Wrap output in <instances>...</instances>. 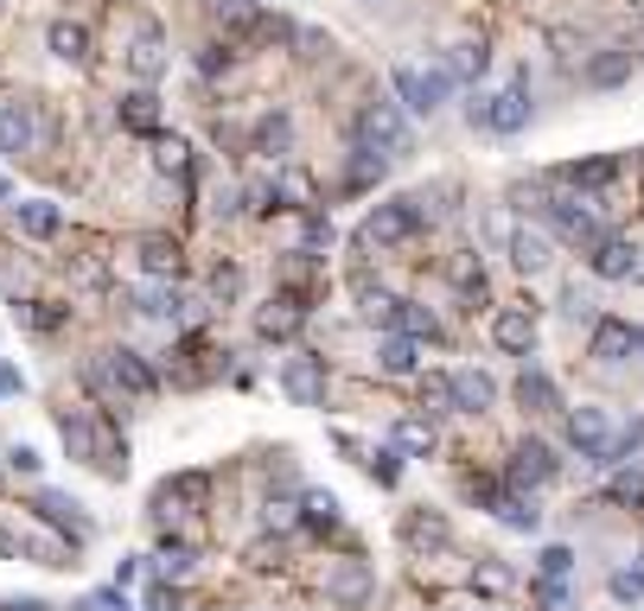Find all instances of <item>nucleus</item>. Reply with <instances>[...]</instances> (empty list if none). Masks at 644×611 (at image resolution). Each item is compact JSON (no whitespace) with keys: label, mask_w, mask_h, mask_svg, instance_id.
<instances>
[{"label":"nucleus","mask_w":644,"mask_h":611,"mask_svg":"<svg viewBox=\"0 0 644 611\" xmlns=\"http://www.w3.org/2000/svg\"><path fill=\"white\" fill-rule=\"evenodd\" d=\"M383 173H389V160H383V153H371V146H358V153L344 160V185H351V191H371Z\"/></svg>","instance_id":"cd10ccee"},{"label":"nucleus","mask_w":644,"mask_h":611,"mask_svg":"<svg viewBox=\"0 0 644 611\" xmlns=\"http://www.w3.org/2000/svg\"><path fill=\"white\" fill-rule=\"evenodd\" d=\"M65 446H71V459L96 466V427H90V414H65Z\"/></svg>","instance_id":"473e14b6"},{"label":"nucleus","mask_w":644,"mask_h":611,"mask_svg":"<svg viewBox=\"0 0 644 611\" xmlns=\"http://www.w3.org/2000/svg\"><path fill=\"white\" fill-rule=\"evenodd\" d=\"M121 128H134V134H153V128H160V103H153V90H134V96L121 103Z\"/></svg>","instance_id":"c756f323"},{"label":"nucleus","mask_w":644,"mask_h":611,"mask_svg":"<svg viewBox=\"0 0 644 611\" xmlns=\"http://www.w3.org/2000/svg\"><path fill=\"white\" fill-rule=\"evenodd\" d=\"M0 611H51V606H38V599H7Z\"/></svg>","instance_id":"8fccbe9b"},{"label":"nucleus","mask_w":644,"mask_h":611,"mask_svg":"<svg viewBox=\"0 0 644 611\" xmlns=\"http://www.w3.org/2000/svg\"><path fill=\"white\" fill-rule=\"evenodd\" d=\"M625 77H632V51H619V45L587 58V83H594V90H619Z\"/></svg>","instance_id":"4be33fe9"},{"label":"nucleus","mask_w":644,"mask_h":611,"mask_svg":"<svg viewBox=\"0 0 644 611\" xmlns=\"http://www.w3.org/2000/svg\"><path fill=\"white\" fill-rule=\"evenodd\" d=\"M256 141H262L268 153H281V146H288V121H281V115H268L262 128H256Z\"/></svg>","instance_id":"a19ab883"},{"label":"nucleus","mask_w":644,"mask_h":611,"mask_svg":"<svg viewBox=\"0 0 644 611\" xmlns=\"http://www.w3.org/2000/svg\"><path fill=\"white\" fill-rule=\"evenodd\" d=\"M517 408H524V414H549V408H562V396H555V383H549L542 369H524V376H517Z\"/></svg>","instance_id":"5701e85b"},{"label":"nucleus","mask_w":644,"mask_h":611,"mask_svg":"<svg viewBox=\"0 0 644 611\" xmlns=\"http://www.w3.org/2000/svg\"><path fill=\"white\" fill-rule=\"evenodd\" d=\"M294 522H301V516H294V509H288V504H268V529H274V536H288Z\"/></svg>","instance_id":"c03bdc74"},{"label":"nucleus","mask_w":644,"mask_h":611,"mask_svg":"<svg viewBox=\"0 0 644 611\" xmlns=\"http://www.w3.org/2000/svg\"><path fill=\"white\" fill-rule=\"evenodd\" d=\"M402 541H415V548H441V541H447V522H441L434 509H415V516L402 522Z\"/></svg>","instance_id":"72a5a7b5"},{"label":"nucleus","mask_w":644,"mask_h":611,"mask_svg":"<svg viewBox=\"0 0 644 611\" xmlns=\"http://www.w3.org/2000/svg\"><path fill=\"white\" fill-rule=\"evenodd\" d=\"M128 71L148 77V83L166 71V38H160V26H141V33H134V45H128Z\"/></svg>","instance_id":"6ab92c4d"},{"label":"nucleus","mask_w":644,"mask_h":611,"mask_svg":"<svg viewBox=\"0 0 644 611\" xmlns=\"http://www.w3.org/2000/svg\"><path fill=\"white\" fill-rule=\"evenodd\" d=\"M191 146L179 141V134H160V146H153V166H160V173H173V179H179V173H186L191 160H186Z\"/></svg>","instance_id":"c9c22d12"},{"label":"nucleus","mask_w":644,"mask_h":611,"mask_svg":"<svg viewBox=\"0 0 644 611\" xmlns=\"http://www.w3.org/2000/svg\"><path fill=\"white\" fill-rule=\"evenodd\" d=\"M504 484L524 497V491H542V484H555V453L542 446V439H517V453H511V466H504Z\"/></svg>","instance_id":"6e6552de"},{"label":"nucleus","mask_w":644,"mask_h":611,"mask_svg":"<svg viewBox=\"0 0 644 611\" xmlns=\"http://www.w3.org/2000/svg\"><path fill=\"white\" fill-rule=\"evenodd\" d=\"M530 90H524V83H511V90H492V96H485V90H479V96H472V103H466V121H472V128H485V134H497V141H511V134H524V128H530Z\"/></svg>","instance_id":"f257e3e1"},{"label":"nucleus","mask_w":644,"mask_h":611,"mask_svg":"<svg viewBox=\"0 0 644 611\" xmlns=\"http://www.w3.org/2000/svg\"><path fill=\"white\" fill-rule=\"evenodd\" d=\"M281 389L301 401V408H319V401H326V369H319V357H294L281 369Z\"/></svg>","instance_id":"dca6fc26"},{"label":"nucleus","mask_w":644,"mask_h":611,"mask_svg":"<svg viewBox=\"0 0 644 611\" xmlns=\"http://www.w3.org/2000/svg\"><path fill=\"white\" fill-rule=\"evenodd\" d=\"M51 51L77 64V58H90V33H83L77 20H58V26H51Z\"/></svg>","instance_id":"f704fd0d"},{"label":"nucleus","mask_w":644,"mask_h":611,"mask_svg":"<svg viewBox=\"0 0 644 611\" xmlns=\"http://www.w3.org/2000/svg\"><path fill=\"white\" fill-rule=\"evenodd\" d=\"M639 357H644V331H639Z\"/></svg>","instance_id":"603ef678"},{"label":"nucleus","mask_w":644,"mask_h":611,"mask_svg":"<svg viewBox=\"0 0 644 611\" xmlns=\"http://www.w3.org/2000/svg\"><path fill=\"white\" fill-rule=\"evenodd\" d=\"M332 599H339V606H364V599H371V567H364V561H339Z\"/></svg>","instance_id":"393cba45"},{"label":"nucleus","mask_w":644,"mask_h":611,"mask_svg":"<svg viewBox=\"0 0 644 611\" xmlns=\"http://www.w3.org/2000/svg\"><path fill=\"white\" fill-rule=\"evenodd\" d=\"M371 478H377V484H396V478H402V466H396V446H389V453H377V459H371Z\"/></svg>","instance_id":"79ce46f5"},{"label":"nucleus","mask_w":644,"mask_h":611,"mask_svg":"<svg viewBox=\"0 0 644 611\" xmlns=\"http://www.w3.org/2000/svg\"><path fill=\"white\" fill-rule=\"evenodd\" d=\"M562 313H569V319H587L594 306H587V293H581V287H569V293H562Z\"/></svg>","instance_id":"a18cd8bd"},{"label":"nucleus","mask_w":644,"mask_h":611,"mask_svg":"<svg viewBox=\"0 0 644 611\" xmlns=\"http://www.w3.org/2000/svg\"><path fill=\"white\" fill-rule=\"evenodd\" d=\"M587 268H594L600 281H639V243H625V236H600L594 255H587Z\"/></svg>","instance_id":"1a4fd4ad"},{"label":"nucleus","mask_w":644,"mask_h":611,"mask_svg":"<svg viewBox=\"0 0 644 611\" xmlns=\"http://www.w3.org/2000/svg\"><path fill=\"white\" fill-rule=\"evenodd\" d=\"M179 243L173 236H141V274H153V281H179Z\"/></svg>","instance_id":"aec40b11"},{"label":"nucleus","mask_w":644,"mask_h":611,"mask_svg":"<svg viewBox=\"0 0 644 611\" xmlns=\"http://www.w3.org/2000/svg\"><path fill=\"white\" fill-rule=\"evenodd\" d=\"M536 567H542V579H569L574 574V548H562V541H555V548H542V554H536Z\"/></svg>","instance_id":"e433bc0d"},{"label":"nucleus","mask_w":644,"mask_h":611,"mask_svg":"<svg viewBox=\"0 0 644 611\" xmlns=\"http://www.w3.org/2000/svg\"><path fill=\"white\" fill-rule=\"evenodd\" d=\"M555 261V243H549V230H536V223H517L511 230V268L517 274H542Z\"/></svg>","instance_id":"9b49d317"},{"label":"nucleus","mask_w":644,"mask_h":611,"mask_svg":"<svg viewBox=\"0 0 644 611\" xmlns=\"http://www.w3.org/2000/svg\"><path fill=\"white\" fill-rule=\"evenodd\" d=\"M415 363H421V344L415 338H402V331H383V344H377V376H415Z\"/></svg>","instance_id":"a211bd4d"},{"label":"nucleus","mask_w":644,"mask_h":611,"mask_svg":"<svg viewBox=\"0 0 644 611\" xmlns=\"http://www.w3.org/2000/svg\"><path fill=\"white\" fill-rule=\"evenodd\" d=\"M7 466H13V471H26V478H33V471L45 466V459H38L33 446H13V453H7Z\"/></svg>","instance_id":"37998d69"},{"label":"nucleus","mask_w":644,"mask_h":611,"mask_svg":"<svg viewBox=\"0 0 644 611\" xmlns=\"http://www.w3.org/2000/svg\"><path fill=\"white\" fill-rule=\"evenodd\" d=\"M612 179H619V160H612V153H594V160H574V166H562V185H581V191L612 185Z\"/></svg>","instance_id":"b1692460"},{"label":"nucleus","mask_w":644,"mask_h":611,"mask_svg":"<svg viewBox=\"0 0 644 611\" xmlns=\"http://www.w3.org/2000/svg\"><path fill=\"white\" fill-rule=\"evenodd\" d=\"M607 504H619V509H639L644 504V471L639 466H619L607 478Z\"/></svg>","instance_id":"c85d7f7f"},{"label":"nucleus","mask_w":644,"mask_h":611,"mask_svg":"<svg viewBox=\"0 0 644 611\" xmlns=\"http://www.w3.org/2000/svg\"><path fill=\"white\" fill-rule=\"evenodd\" d=\"M351 134H358V146H371V153H383V160H396V153H409V115H402V103H364L358 108V121H351Z\"/></svg>","instance_id":"f03ea898"},{"label":"nucleus","mask_w":644,"mask_h":611,"mask_svg":"<svg viewBox=\"0 0 644 611\" xmlns=\"http://www.w3.org/2000/svg\"><path fill=\"white\" fill-rule=\"evenodd\" d=\"M33 141H38V115H33V103H7L0 108V153H33Z\"/></svg>","instance_id":"2eb2a0df"},{"label":"nucleus","mask_w":644,"mask_h":611,"mask_svg":"<svg viewBox=\"0 0 644 611\" xmlns=\"http://www.w3.org/2000/svg\"><path fill=\"white\" fill-rule=\"evenodd\" d=\"M600 198H581V191H569V198H549L542 204V216H549V230H555V243H581V249H594L600 243V211H594Z\"/></svg>","instance_id":"39448f33"},{"label":"nucleus","mask_w":644,"mask_h":611,"mask_svg":"<svg viewBox=\"0 0 644 611\" xmlns=\"http://www.w3.org/2000/svg\"><path fill=\"white\" fill-rule=\"evenodd\" d=\"M497 401V383L485 369H454V408L459 414H492Z\"/></svg>","instance_id":"f3484780"},{"label":"nucleus","mask_w":644,"mask_h":611,"mask_svg":"<svg viewBox=\"0 0 644 611\" xmlns=\"http://www.w3.org/2000/svg\"><path fill=\"white\" fill-rule=\"evenodd\" d=\"M639 586H644V554H639Z\"/></svg>","instance_id":"3c124183"},{"label":"nucleus","mask_w":644,"mask_h":611,"mask_svg":"<svg viewBox=\"0 0 644 611\" xmlns=\"http://www.w3.org/2000/svg\"><path fill=\"white\" fill-rule=\"evenodd\" d=\"M0 396H20V369L13 363H0Z\"/></svg>","instance_id":"09e8293b"},{"label":"nucleus","mask_w":644,"mask_h":611,"mask_svg":"<svg viewBox=\"0 0 644 611\" xmlns=\"http://www.w3.org/2000/svg\"><path fill=\"white\" fill-rule=\"evenodd\" d=\"M20 230H26V236H38V243H45V236H58V223H65V216H58V204H45V198H33V204H20Z\"/></svg>","instance_id":"7c9ffc66"},{"label":"nucleus","mask_w":644,"mask_h":611,"mask_svg":"<svg viewBox=\"0 0 644 611\" xmlns=\"http://www.w3.org/2000/svg\"><path fill=\"white\" fill-rule=\"evenodd\" d=\"M33 509L51 522V529H65V541H83V536H90V516H83V504H77V497H65V491H38Z\"/></svg>","instance_id":"ddd939ff"},{"label":"nucleus","mask_w":644,"mask_h":611,"mask_svg":"<svg viewBox=\"0 0 644 611\" xmlns=\"http://www.w3.org/2000/svg\"><path fill=\"white\" fill-rule=\"evenodd\" d=\"M492 516L504 522V529H517V536H536V529H542V509H536L530 497H517V491H511V497H497Z\"/></svg>","instance_id":"a878e982"},{"label":"nucleus","mask_w":644,"mask_h":611,"mask_svg":"<svg viewBox=\"0 0 644 611\" xmlns=\"http://www.w3.org/2000/svg\"><path fill=\"white\" fill-rule=\"evenodd\" d=\"M396 103H402V115L409 121H428V115H441V103L454 96V83H447V71H428V64H396Z\"/></svg>","instance_id":"7ed1b4c3"},{"label":"nucleus","mask_w":644,"mask_h":611,"mask_svg":"<svg viewBox=\"0 0 644 611\" xmlns=\"http://www.w3.org/2000/svg\"><path fill=\"white\" fill-rule=\"evenodd\" d=\"M542 611H574V592H569V579H542Z\"/></svg>","instance_id":"ea45409f"},{"label":"nucleus","mask_w":644,"mask_h":611,"mask_svg":"<svg viewBox=\"0 0 644 611\" xmlns=\"http://www.w3.org/2000/svg\"><path fill=\"white\" fill-rule=\"evenodd\" d=\"M612 439H619L612 408H569V446L581 459H594L600 471H612Z\"/></svg>","instance_id":"20e7f679"},{"label":"nucleus","mask_w":644,"mask_h":611,"mask_svg":"<svg viewBox=\"0 0 644 611\" xmlns=\"http://www.w3.org/2000/svg\"><path fill=\"white\" fill-rule=\"evenodd\" d=\"M441 71H447V83H479V77L492 71V51L479 38H454L447 58H441Z\"/></svg>","instance_id":"4468645a"},{"label":"nucleus","mask_w":644,"mask_h":611,"mask_svg":"<svg viewBox=\"0 0 644 611\" xmlns=\"http://www.w3.org/2000/svg\"><path fill=\"white\" fill-rule=\"evenodd\" d=\"M20 325H26V331H51V325H58V313H38V306H26V313H20Z\"/></svg>","instance_id":"de8ad7c7"},{"label":"nucleus","mask_w":644,"mask_h":611,"mask_svg":"<svg viewBox=\"0 0 644 611\" xmlns=\"http://www.w3.org/2000/svg\"><path fill=\"white\" fill-rule=\"evenodd\" d=\"M90 383L109 389V396H148L153 369H148V357H134V351H103V357L90 363Z\"/></svg>","instance_id":"423d86ee"},{"label":"nucleus","mask_w":644,"mask_h":611,"mask_svg":"<svg viewBox=\"0 0 644 611\" xmlns=\"http://www.w3.org/2000/svg\"><path fill=\"white\" fill-rule=\"evenodd\" d=\"M358 313H364L371 325H389V331H396V319H402V299H396L389 287H371V281H364V293H358Z\"/></svg>","instance_id":"bb28decb"},{"label":"nucleus","mask_w":644,"mask_h":611,"mask_svg":"<svg viewBox=\"0 0 644 611\" xmlns=\"http://www.w3.org/2000/svg\"><path fill=\"white\" fill-rule=\"evenodd\" d=\"M492 338L504 357H536V313H524V306H504L492 319Z\"/></svg>","instance_id":"9d476101"},{"label":"nucleus","mask_w":644,"mask_h":611,"mask_svg":"<svg viewBox=\"0 0 644 611\" xmlns=\"http://www.w3.org/2000/svg\"><path fill=\"white\" fill-rule=\"evenodd\" d=\"M134 313H141V319H179V293L153 281V287H141V293H134Z\"/></svg>","instance_id":"2f4dec72"},{"label":"nucleus","mask_w":644,"mask_h":611,"mask_svg":"<svg viewBox=\"0 0 644 611\" xmlns=\"http://www.w3.org/2000/svg\"><path fill=\"white\" fill-rule=\"evenodd\" d=\"M306 522H313V529H332V522H339L332 491H306Z\"/></svg>","instance_id":"4c0bfd02"},{"label":"nucleus","mask_w":644,"mask_h":611,"mask_svg":"<svg viewBox=\"0 0 644 611\" xmlns=\"http://www.w3.org/2000/svg\"><path fill=\"white\" fill-rule=\"evenodd\" d=\"M479 586H485V592H497V586L511 592V567H479Z\"/></svg>","instance_id":"49530a36"},{"label":"nucleus","mask_w":644,"mask_h":611,"mask_svg":"<svg viewBox=\"0 0 644 611\" xmlns=\"http://www.w3.org/2000/svg\"><path fill=\"white\" fill-rule=\"evenodd\" d=\"M632 357H639V325H625V319L594 325V363H632Z\"/></svg>","instance_id":"f8f14e48"},{"label":"nucleus","mask_w":644,"mask_h":611,"mask_svg":"<svg viewBox=\"0 0 644 611\" xmlns=\"http://www.w3.org/2000/svg\"><path fill=\"white\" fill-rule=\"evenodd\" d=\"M389 446L409 453V459H434V421H421V414L396 421V427H389Z\"/></svg>","instance_id":"412c9836"},{"label":"nucleus","mask_w":644,"mask_h":611,"mask_svg":"<svg viewBox=\"0 0 644 611\" xmlns=\"http://www.w3.org/2000/svg\"><path fill=\"white\" fill-rule=\"evenodd\" d=\"M294 319H301V306H288V299H274V306L262 313V331H268V338H288V331H294Z\"/></svg>","instance_id":"58836bf2"},{"label":"nucleus","mask_w":644,"mask_h":611,"mask_svg":"<svg viewBox=\"0 0 644 611\" xmlns=\"http://www.w3.org/2000/svg\"><path fill=\"white\" fill-rule=\"evenodd\" d=\"M415 230H421V204L415 198H389V204H377V211L364 216V243H377V249L409 243Z\"/></svg>","instance_id":"0eeeda50"}]
</instances>
